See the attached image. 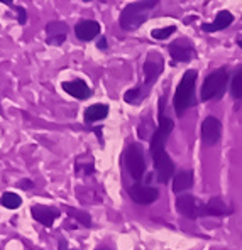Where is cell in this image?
<instances>
[{
  "label": "cell",
  "instance_id": "cell-1",
  "mask_svg": "<svg viewBox=\"0 0 242 250\" xmlns=\"http://www.w3.org/2000/svg\"><path fill=\"white\" fill-rule=\"evenodd\" d=\"M163 106H164V98H161L159 102V124L157 128L154 130L153 137H151V156H153V163H154V171H156V178L161 185H166L170 183L171 176L175 172V164L171 161V157L168 156L166 149V141L170 137L171 130H173L175 124L170 117H166L163 113Z\"/></svg>",
  "mask_w": 242,
  "mask_h": 250
},
{
  "label": "cell",
  "instance_id": "cell-2",
  "mask_svg": "<svg viewBox=\"0 0 242 250\" xmlns=\"http://www.w3.org/2000/svg\"><path fill=\"white\" fill-rule=\"evenodd\" d=\"M159 0H141L124 7L120 14L119 25L124 31H135L139 29L151 16V10L157 5Z\"/></svg>",
  "mask_w": 242,
  "mask_h": 250
},
{
  "label": "cell",
  "instance_id": "cell-3",
  "mask_svg": "<svg viewBox=\"0 0 242 250\" xmlns=\"http://www.w3.org/2000/svg\"><path fill=\"white\" fill-rule=\"evenodd\" d=\"M197 71L195 69H188V71L183 75L181 82L176 86L175 91V98H173V105H175V112L178 117H183L185 112L197 104L195 100V84H197Z\"/></svg>",
  "mask_w": 242,
  "mask_h": 250
},
{
  "label": "cell",
  "instance_id": "cell-4",
  "mask_svg": "<svg viewBox=\"0 0 242 250\" xmlns=\"http://www.w3.org/2000/svg\"><path fill=\"white\" fill-rule=\"evenodd\" d=\"M227 82H229V71L225 68H219L214 73H210L201 86V100L212 102L222 98V95L225 93Z\"/></svg>",
  "mask_w": 242,
  "mask_h": 250
},
{
  "label": "cell",
  "instance_id": "cell-5",
  "mask_svg": "<svg viewBox=\"0 0 242 250\" xmlns=\"http://www.w3.org/2000/svg\"><path fill=\"white\" fill-rule=\"evenodd\" d=\"M163 68H164V61L161 58V54L157 53H149L148 60L144 61V83L141 86H137L141 90V93L144 95V98L149 95V90L156 80L159 78V75L163 73Z\"/></svg>",
  "mask_w": 242,
  "mask_h": 250
},
{
  "label": "cell",
  "instance_id": "cell-6",
  "mask_svg": "<svg viewBox=\"0 0 242 250\" xmlns=\"http://www.w3.org/2000/svg\"><path fill=\"white\" fill-rule=\"evenodd\" d=\"M124 161H126L127 171H129V174L135 179V183L141 181L146 172V159H144V154H142L141 146L131 144L127 147Z\"/></svg>",
  "mask_w": 242,
  "mask_h": 250
},
{
  "label": "cell",
  "instance_id": "cell-7",
  "mask_svg": "<svg viewBox=\"0 0 242 250\" xmlns=\"http://www.w3.org/2000/svg\"><path fill=\"white\" fill-rule=\"evenodd\" d=\"M201 207L203 203L192 194H179L176 198V209L179 215L186 216V218H198L201 215Z\"/></svg>",
  "mask_w": 242,
  "mask_h": 250
},
{
  "label": "cell",
  "instance_id": "cell-8",
  "mask_svg": "<svg viewBox=\"0 0 242 250\" xmlns=\"http://www.w3.org/2000/svg\"><path fill=\"white\" fill-rule=\"evenodd\" d=\"M129 196L132 201H135V203H139V205H151L154 201H157L159 191H157L156 188L135 183V185H132L129 188Z\"/></svg>",
  "mask_w": 242,
  "mask_h": 250
},
{
  "label": "cell",
  "instance_id": "cell-9",
  "mask_svg": "<svg viewBox=\"0 0 242 250\" xmlns=\"http://www.w3.org/2000/svg\"><path fill=\"white\" fill-rule=\"evenodd\" d=\"M222 135V124L215 117H207L201 124V141L205 146H215Z\"/></svg>",
  "mask_w": 242,
  "mask_h": 250
},
{
  "label": "cell",
  "instance_id": "cell-10",
  "mask_svg": "<svg viewBox=\"0 0 242 250\" xmlns=\"http://www.w3.org/2000/svg\"><path fill=\"white\" fill-rule=\"evenodd\" d=\"M170 54L175 61L179 62H188L195 56V47L193 44L188 41V39L181 38V39H176L175 42L170 44Z\"/></svg>",
  "mask_w": 242,
  "mask_h": 250
},
{
  "label": "cell",
  "instance_id": "cell-11",
  "mask_svg": "<svg viewBox=\"0 0 242 250\" xmlns=\"http://www.w3.org/2000/svg\"><path fill=\"white\" fill-rule=\"evenodd\" d=\"M31 215L36 222H39L44 227H51L54 223V220L60 218L61 209L54 207H44V205H34L31 208Z\"/></svg>",
  "mask_w": 242,
  "mask_h": 250
},
{
  "label": "cell",
  "instance_id": "cell-12",
  "mask_svg": "<svg viewBox=\"0 0 242 250\" xmlns=\"http://www.w3.org/2000/svg\"><path fill=\"white\" fill-rule=\"evenodd\" d=\"M46 42L49 46H61L68 36V25L61 21H53L46 25Z\"/></svg>",
  "mask_w": 242,
  "mask_h": 250
},
{
  "label": "cell",
  "instance_id": "cell-13",
  "mask_svg": "<svg viewBox=\"0 0 242 250\" xmlns=\"http://www.w3.org/2000/svg\"><path fill=\"white\" fill-rule=\"evenodd\" d=\"M100 34V24L97 21H80L75 25V36L76 39L83 42H88L91 39H95Z\"/></svg>",
  "mask_w": 242,
  "mask_h": 250
},
{
  "label": "cell",
  "instance_id": "cell-14",
  "mask_svg": "<svg viewBox=\"0 0 242 250\" xmlns=\"http://www.w3.org/2000/svg\"><path fill=\"white\" fill-rule=\"evenodd\" d=\"M232 213V208L222 200V198H212L207 203H203L201 207V215L200 216H225Z\"/></svg>",
  "mask_w": 242,
  "mask_h": 250
},
{
  "label": "cell",
  "instance_id": "cell-15",
  "mask_svg": "<svg viewBox=\"0 0 242 250\" xmlns=\"http://www.w3.org/2000/svg\"><path fill=\"white\" fill-rule=\"evenodd\" d=\"M61 88L76 100H87L91 97V88L83 80H73V82H63Z\"/></svg>",
  "mask_w": 242,
  "mask_h": 250
},
{
  "label": "cell",
  "instance_id": "cell-16",
  "mask_svg": "<svg viewBox=\"0 0 242 250\" xmlns=\"http://www.w3.org/2000/svg\"><path fill=\"white\" fill-rule=\"evenodd\" d=\"M232 22H234L232 14L227 12V10H220L217 14V17H215V21L212 22V24H203L201 29H203L205 32H217V31H222V29L229 27Z\"/></svg>",
  "mask_w": 242,
  "mask_h": 250
},
{
  "label": "cell",
  "instance_id": "cell-17",
  "mask_svg": "<svg viewBox=\"0 0 242 250\" xmlns=\"http://www.w3.org/2000/svg\"><path fill=\"white\" fill-rule=\"evenodd\" d=\"M193 186V172L192 171H179L173 179V191L176 194L185 193Z\"/></svg>",
  "mask_w": 242,
  "mask_h": 250
},
{
  "label": "cell",
  "instance_id": "cell-18",
  "mask_svg": "<svg viewBox=\"0 0 242 250\" xmlns=\"http://www.w3.org/2000/svg\"><path fill=\"white\" fill-rule=\"evenodd\" d=\"M109 115V105L105 104H93L85 110V122L93 124L98 120H104Z\"/></svg>",
  "mask_w": 242,
  "mask_h": 250
},
{
  "label": "cell",
  "instance_id": "cell-19",
  "mask_svg": "<svg viewBox=\"0 0 242 250\" xmlns=\"http://www.w3.org/2000/svg\"><path fill=\"white\" fill-rule=\"evenodd\" d=\"M0 203L9 209H17L22 205V198L19 194L12 193V191H7V193H3L2 198H0Z\"/></svg>",
  "mask_w": 242,
  "mask_h": 250
},
{
  "label": "cell",
  "instance_id": "cell-20",
  "mask_svg": "<svg viewBox=\"0 0 242 250\" xmlns=\"http://www.w3.org/2000/svg\"><path fill=\"white\" fill-rule=\"evenodd\" d=\"M230 93L236 100H242V69L234 75L232 83H230Z\"/></svg>",
  "mask_w": 242,
  "mask_h": 250
},
{
  "label": "cell",
  "instance_id": "cell-21",
  "mask_svg": "<svg viewBox=\"0 0 242 250\" xmlns=\"http://www.w3.org/2000/svg\"><path fill=\"white\" fill-rule=\"evenodd\" d=\"M66 211H68V215L71 216V218H76L78 222H82L85 227L91 225V218H90V215H88V213L78 211V209H73V208H69V207H66Z\"/></svg>",
  "mask_w": 242,
  "mask_h": 250
},
{
  "label": "cell",
  "instance_id": "cell-22",
  "mask_svg": "<svg viewBox=\"0 0 242 250\" xmlns=\"http://www.w3.org/2000/svg\"><path fill=\"white\" fill-rule=\"evenodd\" d=\"M173 32H176V25H168L164 29H154L151 31L153 39H157V41H163V39H168Z\"/></svg>",
  "mask_w": 242,
  "mask_h": 250
},
{
  "label": "cell",
  "instance_id": "cell-23",
  "mask_svg": "<svg viewBox=\"0 0 242 250\" xmlns=\"http://www.w3.org/2000/svg\"><path fill=\"white\" fill-rule=\"evenodd\" d=\"M14 10L17 12V22H19L21 25H24L25 22H27V14H25V9H22V7H14Z\"/></svg>",
  "mask_w": 242,
  "mask_h": 250
},
{
  "label": "cell",
  "instance_id": "cell-24",
  "mask_svg": "<svg viewBox=\"0 0 242 250\" xmlns=\"http://www.w3.org/2000/svg\"><path fill=\"white\" fill-rule=\"evenodd\" d=\"M21 188H32V183L29 179H22V183H19Z\"/></svg>",
  "mask_w": 242,
  "mask_h": 250
},
{
  "label": "cell",
  "instance_id": "cell-25",
  "mask_svg": "<svg viewBox=\"0 0 242 250\" xmlns=\"http://www.w3.org/2000/svg\"><path fill=\"white\" fill-rule=\"evenodd\" d=\"M97 46H98V49H105V47H107V41H105V38H102Z\"/></svg>",
  "mask_w": 242,
  "mask_h": 250
},
{
  "label": "cell",
  "instance_id": "cell-26",
  "mask_svg": "<svg viewBox=\"0 0 242 250\" xmlns=\"http://www.w3.org/2000/svg\"><path fill=\"white\" fill-rule=\"evenodd\" d=\"M14 0H0V3H7V5H12Z\"/></svg>",
  "mask_w": 242,
  "mask_h": 250
},
{
  "label": "cell",
  "instance_id": "cell-27",
  "mask_svg": "<svg viewBox=\"0 0 242 250\" xmlns=\"http://www.w3.org/2000/svg\"><path fill=\"white\" fill-rule=\"evenodd\" d=\"M237 44H239V46L242 47V38H237Z\"/></svg>",
  "mask_w": 242,
  "mask_h": 250
},
{
  "label": "cell",
  "instance_id": "cell-28",
  "mask_svg": "<svg viewBox=\"0 0 242 250\" xmlns=\"http://www.w3.org/2000/svg\"><path fill=\"white\" fill-rule=\"evenodd\" d=\"M0 115H3V110H2V105H0Z\"/></svg>",
  "mask_w": 242,
  "mask_h": 250
},
{
  "label": "cell",
  "instance_id": "cell-29",
  "mask_svg": "<svg viewBox=\"0 0 242 250\" xmlns=\"http://www.w3.org/2000/svg\"><path fill=\"white\" fill-rule=\"evenodd\" d=\"M98 250H107V249H98Z\"/></svg>",
  "mask_w": 242,
  "mask_h": 250
},
{
  "label": "cell",
  "instance_id": "cell-30",
  "mask_svg": "<svg viewBox=\"0 0 242 250\" xmlns=\"http://www.w3.org/2000/svg\"><path fill=\"white\" fill-rule=\"evenodd\" d=\"M83 2H88V0H83Z\"/></svg>",
  "mask_w": 242,
  "mask_h": 250
}]
</instances>
